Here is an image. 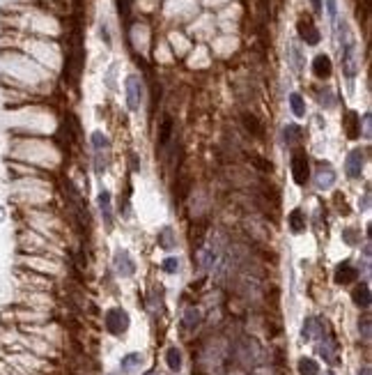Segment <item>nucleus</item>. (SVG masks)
I'll use <instances>...</instances> for the list:
<instances>
[{
	"mask_svg": "<svg viewBox=\"0 0 372 375\" xmlns=\"http://www.w3.org/2000/svg\"><path fill=\"white\" fill-rule=\"evenodd\" d=\"M289 106H292V113H294L296 118H303V115H306V104H303L301 95H296V92L289 95Z\"/></svg>",
	"mask_w": 372,
	"mask_h": 375,
	"instance_id": "nucleus-18",
	"label": "nucleus"
},
{
	"mask_svg": "<svg viewBox=\"0 0 372 375\" xmlns=\"http://www.w3.org/2000/svg\"><path fill=\"white\" fill-rule=\"evenodd\" d=\"M113 263H115V269H117L119 276H131L133 269H136V265H133L131 255H129L124 249H119L117 253H115V260H113Z\"/></svg>",
	"mask_w": 372,
	"mask_h": 375,
	"instance_id": "nucleus-6",
	"label": "nucleus"
},
{
	"mask_svg": "<svg viewBox=\"0 0 372 375\" xmlns=\"http://www.w3.org/2000/svg\"><path fill=\"white\" fill-rule=\"evenodd\" d=\"M138 364H140V355H138V352H133V355H127L122 359V370H131V368H136Z\"/></svg>",
	"mask_w": 372,
	"mask_h": 375,
	"instance_id": "nucleus-26",
	"label": "nucleus"
},
{
	"mask_svg": "<svg viewBox=\"0 0 372 375\" xmlns=\"http://www.w3.org/2000/svg\"><path fill=\"white\" fill-rule=\"evenodd\" d=\"M342 237H344V242H347V244H356V237H354V230H344V232H342Z\"/></svg>",
	"mask_w": 372,
	"mask_h": 375,
	"instance_id": "nucleus-31",
	"label": "nucleus"
},
{
	"mask_svg": "<svg viewBox=\"0 0 372 375\" xmlns=\"http://www.w3.org/2000/svg\"><path fill=\"white\" fill-rule=\"evenodd\" d=\"M292 177L296 184H306L308 182V154L303 150H296L292 154Z\"/></svg>",
	"mask_w": 372,
	"mask_h": 375,
	"instance_id": "nucleus-4",
	"label": "nucleus"
},
{
	"mask_svg": "<svg viewBox=\"0 0 372 375\" xmlns=\"http://www.w3.org/2000/svg\"><path fill=\"white\" fill-rule=\"evenodd\" d=\"M340 56H342V69H344V74L352 79L354 74H356V69H358V58H356V44L349 39L347 44H344L342 49H340Z\"/></svg>",
	"mask_w": 372,
	"mask_h": 375,
	"instance_id": "nucleus-5",
	"label": "nucleus"
},
{
	"mask_svg": "<svg viewBox=\"0 0 372 375\" xmlns=\"http://www.w3.org/2000/svg\"><path fill=\"white\" fill-rule=\"evenodd\" d=\"M363 131H365V138H370V115H363Z\"/></svg>",
	"mask_w": 372,
	"mask_h": 375,
	"instance_id": "nucleus-32",
	"label": "nucleus"
},
{
	"mask_svg": "<svg viewBox=\"0 0 372 375\" xmlns=\"http://www.w3.org/2000/svg\"><path fill=\"white\" fill-rule=\"evenodd\" d=\"M283 134H285V143H296V140L301 138V129H299L296 125H287Z\"/></svg>",
	"mask_w": 372,
	"mask_h": 375,
	"instance_id": "nucleus-24",
	"label": "nucleus"
},
{
	"mask_svg": "<svg viewBox=\"0 0 372 375\" xmlns=\"http://www.w3.org/2000/svg\"><path fill=\"white\" fill-rule=\"evenodd\" d=\"M312 72H315L317 79H329L331 76V60L329 56H317L312 62Z\"/></svg>",
	"mask_w": 372,
	"mask_h": 375,
	"instance_id": "nucleus-9",
	"label": "nucleus"
},
{
	"mask_svg": "<svg viewBox=\"0 0 372 375\" xmlns=\"http://www.w3.org/2000/svg\"><path fill=\"white\" fill-rule=\"evenodd\" d=\"M356 276H358V272L349 263L338 265V269H335V281H338V283H352Z\"/></svg>",
	"mask_w": 372,
	"mask_h": 375,
	"instance_id": "nucleus-11",
	"label": "nucleus"
},
{
	"mask_svg": "<svg viewBox=\"0 0 372 375\" xmlns=\"http://www.w3.org/2000/svg\"><path fill=\"white\" fill-rule=\"evenodd\" d=\"M170 131H172V120L170 118H163V125H161V134H159V145L165 148L170 140Z\"/></svg>",
	"mask_w": 372,
	"mask_h": 375,
	"instance_id": "nucleus-20",
	"label": "nucleus"
},
{
	"mask_svg": "<svg viewBox=\"0 0 372 375\" xmlns=\"http://www.w3.org/2000/svg\"><path fill=\"white\" fill-rule=\"evenodd\" d=\"M106 329H108L110 334H115V336H119V334L127 332V329H129V315H127V311L110 309L108 313H106Z\"/></svg>",
	"mask_w": 372,
	"mask_h": 375,
	"instance_id": "nucleus-2",
	"label": "nucleus"
},
{
	"mask_svg": "<svg viewBox=\"0 0 372 375\" xmlns=\"http://www.w3.org/2000/svg\"><path fill=\"white\" fill-rule=\"evenodd\" d=\"M243 125H246V129L253 131L255 136L262 134V127H260V122H257L255 115H248V113H243Z\"/></svg>",
	"mask_w": 372,
	"mask_h": 375,
	"instance_id": "nucleus-23",
	"label": "nucleus"
},
{
	"mask_svg": "<svg viewBox=\"0 0 372 375\" xmlns=\"http://www.w3.org/2000/svg\"><path fill=\"white\" fill-rule=\"evenodd\" d=\"M73 375H76V373H73Z\"/></svg>",
	"mask_w": 372,
	"mask_h": 375,
	"instance_id": "nucleus-36",
	"label": "nucleus"
},
{
	"mask_svg": "<svg viewBox=\"0 0 372 375\" xmlns=\"http://www.w3.org/2000/svg\"><path fill=\"white\" fill-rule=\"evenodd\" d=\"M287 53H289V58H292V67L296 72H301V67H303V58H301V49L296 46V44H292V46L287 49Z\"/></svg>",
	"mask_w": 372,
	"mask_h": 375,
	"instance_id": "nucleus-21",
	"label": "nucleus"
},
{
	"mask_svg": "<svg viewBox=\"0 0 372 375\" xmlns=\"http://www.w3.org/2000/svg\"><path fill=\"white\" fill-rule=\"evenodd\" d=\"M99 209H101V214H104V221H106V226H113V207H110V194L108 191H101L99 194Z\"/></svg>",
	"mask_w": 372,
	"mask_h": 375,
	"instance_id": "nucleus-10",
	"label": "nucleus"
},
{
	"mask_svg": "<svg viewBox=\"0 0 372 375\" xmlns=\"http://www.w3.org/2000/svg\"><path fill=\"white\" fill-rule=\"evenodd\" d=\"M147 375H156V373H147Z\"/></svg>",
	"mask_w": 372,
	"mask_h": 375,
	"instance_id": "nucleus-35",
	"label": "nucleus"
},
{
	"mask_svg": "<svg viewBox=\"0 0 372 375\" xmlns=\"http://www.w3.org/2000/svg\"><path fill=\"white\" fill-rule=\"evenodd\" d=\"M333 182H335V173L329 166H326V173H324V168H319V173H317V186L319 189H331Z\"/></svg>",
	"mask_w": 372,
	"mask_h": 375,
	"instance_id": "nucleus-15",
	"label": "nucleus"
},
{
	"mask_svg": "<svg viewBox=\"0 0 372 375\" xmlns=\"http://www.w3.org/2000/svg\"><path fill=\"white\" fill-rule=\"evenodd\" d=\"M287 221H289L292 232H303V230H306V214H303L301 209H292Z\"/></svg>",
	"mask_w": 372,
	"mask_h": 375,
	"instance_id": "nucleus-13",
	"label": "nucleus"
},
{
	"mask_svg": "<svg viewBox=\"0 0 372 375\" xmlns=\"http://www.w3.org/2000/svg\"><path fill=\"white\" fill-rule=\"evenodd\" d=\"M356 125H358V115H356V113H347V122H344V127H347V136H349V138H356V136H358Z\"/></svg>",
	"mask_w": 372,
	"mask_h": 375,
	"instance_id": "nucleus-22",
	"label": "nucleus"
},
{
	"mask_svg": "<svg viewBox=\"0 0 372 375\" xmlns=\"http://www.w3.org/2000/svg\"><path fill=\"white\" fill-rule=\"evenodd\" d=\"M159 246H163L165 251H170L175 246V232H172V228H163V230L159 232Z\"/></svg>",
	"mask_w": 372,
	"mask_h": 375,
	"instance_id": "nucleus-19",
	"label": "nucleus"
},
{
	"mask_svg": "<svg viewBox=\"0 0 372 375\" xmlns=\"http://www.w3.org/2000/svg\"><path fill=\"white\" fill-rule=\"evenodd\" d=\"M200 263H202V267L205 269H211L214 267V263H216V253L211 249H202L200 251Z\"/></svg>",
	"mask_w": 372,
	"mask_h": 375,
	"instance_id": "nucleus-25",
	"label": "nucleus"
},
{
	"mask_svg": "<svg viewBox=\"0 0 372 375\" xmlns=\"http://www.w3.org/2000/svg\"><path fill=\"white\" fill-rule=\"evenodd\" d=\"M352 297H354V301H356V306H361V309H370V288L367 286H358Z\"/></svg>",
	"mask_w": 372,
	"mask_h": 375,
	"instance_id": "nucleus-14",
	"label": "nucleus"
},
{
	"mask_svg": "<svg viewBox=\"0 0 372 375\" xmlns=\"http://www.w3.org/2000/svg\"><path fill=\"white\" fill-rule=\"evenodd\" d=\"M117 5H119V14L129 16V0H117Z\"/></svg>",
	"mask_w": 372,
	"mask_h": 375,
	"instance_id": "nucleus-30",
	"label": "nucleus"
},
{
	"mask_svg": "<svg viewBox=\"0 0 372 375\" xmlns=\"http://www.w3.org/2000/svg\"><path fill=\"white\" fill-rule=\"evenodd\" d=\"M299 373L301 375H317L319 373V366H317L315 359H299Z\"/></svg>",
	"mask_w": 372,
	"mask_h": 375,
	"instance_id": "nucleus-17",
	"label": "nucleus"
},
{
	"mask_svg": "<svg viewBox=\"0 0 372 375\" xmlns=\"http://www.w3.org/2000/svg\"><path fill=\"white\" fill-rule=\"evenodd\" d=\"M299 35L303 37V42H306V44H317V42H319V33H317V28L310 24V21H299Z\"/></svg>",
	"mask_w": 372,
	"mask_h": 375,
	"instance_id": "nucleus-8",
	"label": "nucleus"
},
{
	"mask_svg": "<svg viewBox=\"0 0 372 375\" xmlns=\"http://www.w3.org/2000/svg\"><path fill=\"white\" fill-rule=\"evenodd\" d=\"M361 375H370V366H365V368L361 370Z\"/></svg>",
	"mask_w": 372,
	"mask_h": 375,
	"instance_id": "nucleus-34",
	"label": "nucleus"
},
{
	"mask_svg": "<svg viewBox=\"0 0 372 375\" xmlns=\"http://www.w3.org/2000/svg\"><path fill=\"white\" fill-rule=\"evenodd\" d=\"M163 269H165L168 274H175V272L179 269V260H177V258H165V260H163Z\"/></svg>",
	"mask_w": 372,
	"mask_h": 375,
	"instance_id": "nucleus-28",
	"label": "nucleus"
},
{
	"mask_svg": "<svg viewBox=\"0 0 372 375\" xmlns=\"http://www.w3.org/2000/svg\"><path fill=\"white\" fill-rule=\"evenodd\" d=\"M319 102H321V106H326V108H331V106H333V104H335V102H333V95H331L329 90L319 95Z\"/></svg>",
	"mask_w": 372,
	"mask_h": 375,
	"instance_id": "nucleus-29",
	"label": "nucleus"
},
{
	"mask_svg": "<svg viewBox=\"0 0 372 375\" xmlns=\"http://www.w3.org/2000/svg\"><path fill=\"white\" fill-rule=\"evenodd\" d=\"M142 102V81L138 76H129L127 79V106L129 111H138Z\"/></svg>",
	"mask_w": 372,
	"mask_h": 375,
	"instance_id": "nucleus-3",
	"label": "nucleus"
},
{
	"mask_svg": "<svg viewBox=\"0 0 372 375\" xmlns=\"http://www.w3.org/2000/svg\"><path fill=\"white\" fill-rule=\"evenodd\" d=\"M312 5H315V12H321V0H312Z\"/></svg>",
	"mask_w": 372,
	"mask_h": 375,
	"instance_id": "nucleus-33",
	"label": "nucleus"
},
{
	"mask_svg": "<svg viewBox=\"0 0 372 375\" xmlns=\"http://www.w3.org/2000/svg\"><path fill=\"white\" fill-rule=\"evenodd\" d=\"M200 311L193 309V306H188L186 311H184V318H182V324L186 332H193V329H197V324H200Z\"/></svg>",
	"mask_w": 372,
	"mask_h": 375,
	"instance_id": "nucleus-12",
	"label": "nucleus"
},
{
	"mask_svg": "<svg viewBox=\"0 0 372 375\" xmlns=\"http://www.w3.org/2000/svg\"><path fill=\"white\" fill-rule=\"evenodd\" d=\"M344 171H347V175L352 177V180L361 177V173H363V152H361V150H354V152H349L347 163H344Z\"/></svg>",
	"mask_w": 372,
	"mask_h": 375,
	"instance_id": "nucleus-7",
	"label": "nucleus"
},
{
	"mask_svg": "<svg viewBox=\"0 0 372 375\" xmlns=\"http://www.w3.org/2000/svg\"><path fill=\"white\" fill-rule=\"evenodd\" d=\"M358 329H361L363 338H365V341H370V315H363V320L358 322Z\"/></svg>",
	"mask_w": 372,
	"mask_h": 375,
	"instance_id": "nucleus-27",
	"label": "nucleus"
},
{
	"mask_svg": "<svg viewBox=\"0 0 372 375\" xmlns=\"http://www.w3.org/2000/svg\"><path fill=\"white\" fill-rule=\"evenodd\" d=\"M165 361H168L170 370H179V368H182V355H179L177 347H168V352H165Z\"/></svg>",
	"mask_w": 372,
	"mask_h": 375,
	"instance_id": "nucleus-16",
	"label": "nucleus"
},
{
	"mask_svg": "<svg viewBox=\"0 0 372 375\" xmlns=\"http://www.w3.org/2000/svg\"><path fill=\"white\" fill-rule=\"evenodd\" d=\"M92 145H94V168L96 173H104L106 166H108V157H110V143L108 138H106L101 131H96V134H92Z\"/></svg>",
	"mask_w": 372,
	"mask_h": 375,
	"instance_id": "nucleus-1",
	"label": "nucleus"
}]
</instances>
